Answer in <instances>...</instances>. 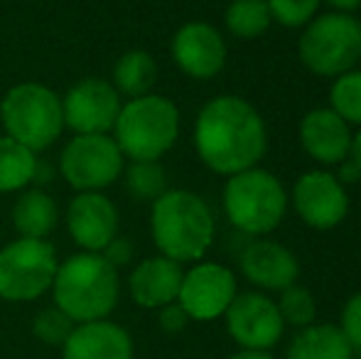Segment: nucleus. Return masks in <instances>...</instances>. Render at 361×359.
Masks as SVG:
<instances>
[{
	"instance_id": "20",
	"label": "nucleus",
	"mask_w": 361,
	"mask_h": 359,
	"mask_svg": "<svg viewBox=\"0 0 361 359\" xmlns=\"http://www.w3.org/2000/svg\"><path fill=\"white\" fill-rule=\"evenodd\" d=\"M59 221V207L44 190H23L13 205V226L23 239H47Z\"/></svg>"
},
{
	"instance_id": "33",
	"label": "nucleus",
	"mask_w": 361,
	"mask_h": 359,
	"mask_svg": "<svg viewBox=\"0 0 361 359\" xmlns=\"http://www.w3.org/2000/svg\"><path fill=\"white\" fill-rule=\"evenodd\" d=\"M337 180L342 182L344 187H347V185H354V182H359V180H361V168H359L357 163H354L352 158L342 160V163H339Z\"/></svg>"
},
{
	"instance_id": "31",
	"label": "nucleus",
	"mask_w": 361,
	"mask_h": 359,
	"mask_svg": "<svg viewBox=\"0 0 361 359\" xmlns=\"http://www.w3.org/2000/svg\"><path fill=\"white\" fill-rule=\"evenodd\" d=\"M157 322H160V327L165 332H170V335H175V332H182L187 327V322H190V315L185 312V308L180 305V303H170V305L160 308V315H157Z\"/></svg>"
},
{
	"instance_id": "34",
	"label": "nucleus",
	"mask_w": 361,
	"mask_h": 359,
	"mask_svg": "<svg viewBox=\"0 0 361 359\" xmlns=\"http://www.w3.org/2000/svg\"><path fill=\"white\" fill-rule=\"evenodd\" d=\"M327 3L332 5L337 13H347V15H352L354 10L361 8V0H327Z\"/></svg>"
},
{
	"instance_id": "3",
	"label": "nucleus",
	"mask_w": 361,
	"mask_h": 359,
	"mask_svg": "<svg viewBox=\"0 0 361 359\" xmlns=\"http://www.w3.org/2000/svg\"><path fill=\"white\" fill-rule=\"evenodd\" d=\"M121 278L118 271L101 254H79L69 256L57 269L52 283L54 305L79 322L106 320L118 305Z\"/></svg>"
},
{
	"instance_id": "10",
	"label": "nucleus",
	"mask_w": 361,
	"mask_h": 359,
	"mask_svg": "<svg viewBox=\"0 0 361 359\" xmlns=\"http://www.w3.org/2000/svg\"><path fill=\"white\" fill-rule=\"evenodd\" d=\"M121 106L123 101L114 84L99 77H86L62 96L64 128H72L76 135L111 133Z\"/></svg>"
},
{
	"instance_id": "24",
	"label": "nucleus",
	"mask_w": 361,
	"mask_h": 359,
	"mask_svg": "<svg viewBox=\"0 0 361 359\" xmlns=\"http://www.w3.org/2000/svg\"><path fill=\"white\" fill-rule=\"evenodd\" d=\"M273 18L266 0H231L224 13V25L238 39H256L271 28Z\"/></svg>"
},
{
	"instance_id": "7",
	"label": "nucleus",
	"mask_w": 361,
	"mask_h": 359,
	"mask_svg": "<svg viewBox=\"0 0 361 359\" xmlns=\"http://www.w3.org/2000/svg\"><path fill=\"white\" fill-rule=\"evenodd\" d=\"M298 57L317 77H342L361 59V23L347 13H324L305 25Z\"/></svg>"
},
{
	"instance_id": "11",
	"label": "nucleus",
	"mask_w": 361,
	"mask_h": 359,
	"mask_svg": "<svg viewBox=\"0 0 361 359\" xmlns=\"http://www.w3.org/2000/svg\"><path fill=\"white\" fill-rule=\"evenodd\" d=\"M226 330L241 350L268 352L276 347L286 330L278 305L263 293H236L224 312Z\"/></svg>"
},
{
	"instance_id": "28",
	"label": "nucleus",
	"mask_w": 361,
	"mask_h": 359,
	"mask_svg": "<svg viewBox=\"0 0 361 359\" xmlns=\"http://www.w3.org/2000/svg\"><path fill=\"white\" fill-rule=\"evenodd\" d=\"M74 325L76 322L69 315H64L57 305L42 308L32 320V335L49 347H62L67 337L72 335Z\"/></svg>"
},
{
	"instance_id": "27",
	"label": "nucleus",
	"mask_w": 361,
	"mask_h": 359,
	"mask_svg": "<svg viewBox=\"0 0 361 359\" xmlns=\"http://www.w3.org/2000/svg\"><path fill=\"white\" fill-rule=\"evenodd\" d=\"M278 312H281L283 322L293 327H310L314 325V317H317V303H314L312 293L302 286H290L286 291H281V300L276 303Z\"/></svg>"
},
{
	"instance_id": "5",
	"label": "nucleus",
	"mask_w": 361,
	"mask_h": 359,
	"mask_svg": "<svg viewBox=\"0 0 361 359\" xmlns=\"http://www.w3.org/2000/svg\"><path fill=\"white\" fill-rule=\"evenodd\" d=\"M0 123L5 135L35 155L59 140L64 130L62 96L39 82H20L0 101Z\"/></svg>"
},
{
	"instance_id": "14",
	"label": "nucleus",
	"mask_w": 361,
	"mask_h": 359,
	"mask_svg": "<svg viewBox=\"0 0 361 359\" xmlns=\"http://www.w3.org/2000/svg\"><path fill=\"white\" fill-rule=\"evenodd\" d=\"M67 231L81 251L101 254L118 236V209L104 192H79L67 207Z\"/></svg>"
},
{
	"instance_id": "4",
	"label": "nucleus",
	"mask_w": 361,
	"mask_h": 359,
	"mask_svg": "<svg viewBox=\"0 0 361 359\" xmlns=\"http://www.w3.org/2000/svg\"><path fill=\"white\" fill-rule=\"evenodd\" d=\"M111 133L123 158L160 160L180 138V109L160 94L128 99Z\"/></svg>"
},
{
	"instance_id": "1",
	"label": "nucleus",
	"mask_w": 361,
	"mask_h": 359,
	"mask_svg": "<svg viewBox=\"0 0 361 359\" xmlns=\"http://www.w3.org/2000/svg\"><path fill=\"white\" fill-rule=\"evenodd\" d=\"M195 148L212 173L231 178L256 168L266 155V123L241 96H216L202 106L195 121Z\"/></svg>"
},
{
	"instance_id": "37",
	"label": "nucleus",
	"mask_w": 361,
	"mask_h": 359,
	"mask_svg": "<svg viewBox=\"0 0 361 359\" xmlns=\"http://www.w3.org/2000/svg\"><path fill=\"white\" fill-rule=\"evenodd\" d=\"M352 359H361V355H359V357H352Z\"/></svg>"
},
{
	"instance_id": "12",
	"label": "nucleus",
	"mask_w": 361,
	"mask_h": 359,
	"mask_svg": "<svg viewBox=\"0 0 361 359\" xmlns=\"http://www.w3.org/2000/svg\"><path fill=\"white\" fill-rule=\"evenodd\" d=\"M293 207L300 219L312 229H334L349 214L347 187L327 170H310L295 182Z\"/></svg>"
},
{
	"instance_id": "29",
	"label": "nucleus",
	"mask_w": 361,
	"mask_h": 359,
	"mask_svg": "<svg viewBox=\"0 0 361 359\" xmlns=\"http://www.w3.org/2000/svg\"><path fill=\"white\" fill-rule=\"evenodd\" d=\"M271 18L283 28H305L314 18L322 0H266Z\"/></svg>"
},
{
	"instance_id": "2",
	"label": "nucleus",
	"mask_w": 361,
	"mask_h": 359,
	"mask_svg": "<svg viewBox=\"0 0 361 359\" xmlns=\"http://www.w3.org/2000/svg\"><path fill=\"white\" fill-rule=\"evenodd\" d=\"M214 217L200 195L167 190L152 202L150 234L157 251L177 264L200 261L214 244Z\"/></svg>"
},
{
	"instance_id": "6",
	"label": "nucleus",
	"mask_w": 361,
	"mask_h": 359,
	"mask_svg": "<svg viewBox=\"0 0 361 359\" xmlns=\"http://www.w3.org/2000/svg\"><path fill=\"white\" fill-rule=\"evenodd\" d=\"M221 202L228 221L248 236L271 234L288 209L283 182L263 168H248L226 178Z\"/></svg>"
},
{
	"instance_id": "21",
	"label": "nucleus",
	"mask_w": 361,
	"mask_h": 359,
	"mask_svg": "<svg viewBox=\"0 0 361 359\" xmlns=\"http://www.w3.org/2000/svg\"><path fill=\"white\" fill-rule=\"evenodd\" d=\"M354 350L337 325H310L290 342L288 359H352Z\"/></svg>"
},
{
	"instance_id": "15",
	"label": "nucleus",
	"mask_w": 361,
	"mask_h": 359,
	"mask_svg": "<svg viewBox=\"0 0 361 359\" xmlns=\"http://www.w3.org/2000/svg\"><path fill=\"white\" fill-rule=\"evenodd\" d=\"M172 59L192 79H212L226 64V42L209 23H187L172 37Z\"/></svg>"
},
{
	"instance_id": "25",
	"label": "nucleus",
	"mask_w": 361,
	"mask_h": 359,
	"mask_svg": "<svg viewBox=\"0 0 361 359\" xmlns=\"http://www.w3.org/2000/svg\"><path fill=\"white\" fill-rule=\"evenodd\" d=\"M126 173V187L130 197L140 202H155L167 192V175L160 160H133Z\"/></svg>"
},
{
	"instance_id": "16",
	"label": "nucleus",
	"mask_w": 361,
	"mask_h": 359,
	"mask_svg": "<svg viewBox=\"0 0 361 359\" xmlns=\"http://www.w3.org/2000/svg\"><path fill=\"white\" fill-rule=\"evenodd\" d=\"M241 273L263 291H286L295 286L300 276V264L288 246L271 239H256L238 256Z\"/></svg>"
},
{
	"instance_id": "9",
	"label": "nucleus",
	"mask_w": 361,
	"mask_h": 359,
	"mask_svg": "<svg viewBox=\"0 0 361 359\" xmlns=\"http://www.w3.org/2000/svg\"><path fill=\"white\" fill-rule=\"evenodd\" d=\"M123 170L126 158L111 133L74 135L59 158V173L76 192H104Z\"/></svg>"
},
{
	"instance_id": "35",
	"label": "nucleus",
	"mask_w": 361,
	"mask_h": 359,
	"mask_svg": "<svg viewBox=\"0 0 361 359\" xmlns=\"http://www.w3.org/2000/svg\"><path fill=\"white\" fill-rule=\"evenodd\" d=\"M226 359H273L268 352H256V350H241L236 352V355L226 357Z\"/></svg>"
},
{
	"instance_id": "8",
	"label": "nucleus",
	"mask_w": 361,
	"mask_h": 359,
	"mask_svg": "<svg viewBox=\"0 0 361 359\" xmlns=\"http://www.w3.org/2000/svg\"><path fill=\"white\" fill-rule=\"evenodd\" d=\"M59 259L47 239H15L0 249V298L32 303L52 291Z\"/></svg>"
},
{
	"instance_id": "22",
	"label": "nucleus",
	"mask_w": 361,
	"mask_h": 359,
	"mask_svg": "<svg viewBox=\"0 0 361 359\" xmlns=\"http://www.w3.org/2000/svg\"><path fill=\"white\" fill-rule=\"evenodd\" d=\"M155 82H157V62L145 49H128L114 64L111 84L121 94V99L123 96L138 99V96L152 94Z\"/></svg>"
},
{
	"instance_id": "36",
	"label": "nucleus",
	"mask_w": 361,
	"mask_h": 359,
	"mask_svg": "<svg viewBox=\"0 0 361 359\" xmlns=\"http://www.w3.org/2000/svg\"><path fill=\"white\" fill-rule=\"evenodd\" d=\"M349 158L361 168V130L357 135H352V150H349Z\"/></svg>"
},
{
	"instance_id": "17",
	"label": "nucleus",
	"mask_w": 361,
	"mask_h": 359,
	"mask_svg": "<svg viewBox=\"0 0 361 359\" xmlns=\"http://www.w3.org/2000/svg\"><path fill=\"white\" fill-rule=\"evenodd\" d=\"M300 145L319 165H339L349 158L352 130L332 109H312L300 121Z\"/></svg>"
},
{
	"instance_id": "19",
	"label": "nucleus",
	"mask_w": 361,
	"mask_h": 359,
	"mask_svg": "<svg viewBox=\"0 0 361 359\" xmlns=\"http://www.w3.org/2000/svg\"><path fill=\"white\" fill-rule=\"evenodd\" d=\"M182 264L165 256H150L140 261L128 278V291L135 305L147 308V310H160L170 305L180 296L182 286Z\"/></svg>"
},
{
	"instance_id": "23",
	"label": "nucleus",
	"mask_w": 361,
	"mask_h": 359,
	"mask_svg": "<svg viewBox=\"0 0 361 359\" xmlns=\"http://www.w3.org/2000/svg\"><path fill=\"white\" fill-rule=\"evenodd\" d=\"M37 155L18 140L0 135V192H23L37 178Z\"/></svg>"
},
{
	"instance_id": "18",
	"label": "nucleus",
	"mask_w": 361,
	"mask_h": 359,
	"mask_svg": "<svg viewBox=\"0 0 361 359\" xmlns=\"http://www.w3.org/2000/svg\"><path fill=\"white\" fill-rule=\"evenodd\" d=\"M64 359H133V337L126 327L106 320L79 322L62 345Z\"/></svg>"
},
{
	"instance_id": "32",
	"label": "nucleus",
	"mask_w": 361,
	"mask_h": 359,
	"mask_svg": "<svg viewBox=\"0 0 361 359\" xmlns=\"http://www.w3.org/2000/svg\"><path fill=\"white\" fill-rule=\"evenodd\" d=\"M133 254H135L133 244H130V239H126V236H116V239L111 241V244L106 246L104 251H101V256H104V259L109 261V264L114 266L116 271H118L121 266L130 264Z\"/></svg>"
},
{
	"instance_id": "26",
	"label": "nucleus",
	"mask_w": 361,
	"mask_h": 359,
	"mask_svg": "<svg viewBox=\"0 0 361 359\" xmlns=\"http://www.w3.org/2000/svg\"><path fill=\"white\" fill-rule=\"evenodd\" d=\"M329 104V109L349 126H361V69H352L334 79Z\"/></svg>"
},
{
	"instance_id": "13",
	"label": "nucleus",
	"mask_w": 361,
	"mask_h": 359,
	"mask_svg": "<svg viewBox=\"0 0 361 359\" xmlns=\"http://www.w3.org/2000/svg\"><path fill=\"white\" fill-rule=\"evenodd\" d=\"M236 298V276L221 264L202 261L185 271L177 303L185 308L190 320H216Z\"/></svg>"
},
{
	"instance_id": "30",
	"label": "nucleus",
	"mask_w": 361,
	"mask_h": 359,
	"mask_svg": "<svg viewBox=\"0 0 361 359\" xmlns=\"http://www.w3.org/2000/svg\"><path fill=\"white\" fill-rule=\"evenodd\" d=\"M339 330L347 337L354 352H361V291L354 293L342 308V317H339Z\"/></svg>"
}]
</instances>
